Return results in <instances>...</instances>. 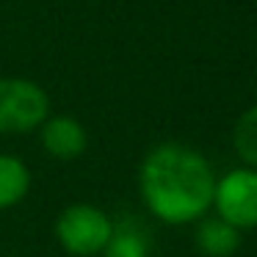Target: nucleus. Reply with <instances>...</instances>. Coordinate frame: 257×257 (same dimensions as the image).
I'll return each mask as SVG.
<instances>
[{"label":"nucleus","mask_w":257,"mask_h":257,"mask_svg":"<svg viewBox=\"0 0 257 257\" xmlns=\"http://www.w3.org/2000/svg\"><path fill=\"white\" fill-rule=\"evenodd\" d=\"M31 191V169L17 155H0V210L14 207Z\"/></svg>","instance_id":"obj_7"},{"label":"nucleus","mask_w":257,"mask_h":257,"mask_svg":"<svg viewBox=\"0 0 257 257\" xmlns=\"http://www.w3.org/2000/svg\"><path fill=\"white\" fill-rule=\"evenodd\" d=\"M113 232V218L102 207L89 202H75L64 207L56 218V238L61 249L72 257H97L102 254Z\"/></svg>","instance_id":"obj_2"},{"label":"nucleus","mask_w":257,"mask_h":257,"mask_svg":"<svg viewBox=\"0 0 257 257\" xmlns=\"http://www.w3.org/2000/svg\"><path fill=\"white\" fill-rule=\"evenodd\" d=\"M194 243L205 257H232L240 249V229L218 218L216 213L213 216L205 213L202 218H196Z\"/></svg>","instance_id":"obj_6"},{"label":"nucleus","mask_w":257,"mask_h":257,"mask_svg":"<svg viewBox=\"0 0 257 257\" xmlns=\"http://www.w3.org/2000/svg\"><path fill=\"white\" fill-rule=\"evenodd\" d=\"M232 147L243 166L257 169V105L246 108L232 127Z\"/></svg>","instance_id":"obj_9"},{"label":"nucleus","mask_w":257,"mask_h":257,"mask_svg":"<svg viewBox=\"0 0 257 257\" xmlns=\"http://www.w3.org/2000/svg\"><path fill=\"white\" fill-rule=\"evenodd\" d=\"M39 141L47 155L58 161H75L89 147V133L72 116H47L39 124Z\"/></svg>","instance_id":"obj_5"},{"label":"nucleus","mask_w":257,"mask_h":257,"mask_svg":"<svg viewBox=\"0 0 257 257\" xmlns=\"http://www.w3.org/2000/svg\"><path fill=\"white\" fill-rule=\"evenodd\" d=\"M100 257H150V235L136 221H113V232Z\"/></svg>","instance_id":"obj_8"},{"label":"nucleus","mask_w":257,"mask_h":257,"mask_svg":"<svg viewBox=\"0 0 257 257\" xmlns=\"http://www.w3.org/2000/svg\"><path fill=\"white\" fill-rule=\"evenodd\" d=\"M139 188L147 210L163 224H191L213 205L216 172L202 152L166 141L152 147L139 169Z\"/></svg>","instance_id":"obj_1"},{"label":"nucleus","mask_w":257,"mask_h":257,"mask_svg":"<svg viewBox=\"0 0 257 257\" xmlns=\"http://www.w3.org/2000/svg\"><path fill=\"white\" fill-rule=\"evenodd\" d=\"M213 210L235 229H257V169L238 166L216 177Z\"/></svg>","instance_id":"obj_4"},{"label":"nucleus","mask_w":257,"mask_h":257,"mask_svg":"<svg viewBox=\"0 0 257 257\" xmlns=\"http://www.w3.org/2000/svg\"><path fill=\"white\" fill-rule=\"evenodd\" d=\"M50 116V97L28 78H0V133L23 136Z\"/></svg>","instance_id":"obj_3"}]
</instances>
